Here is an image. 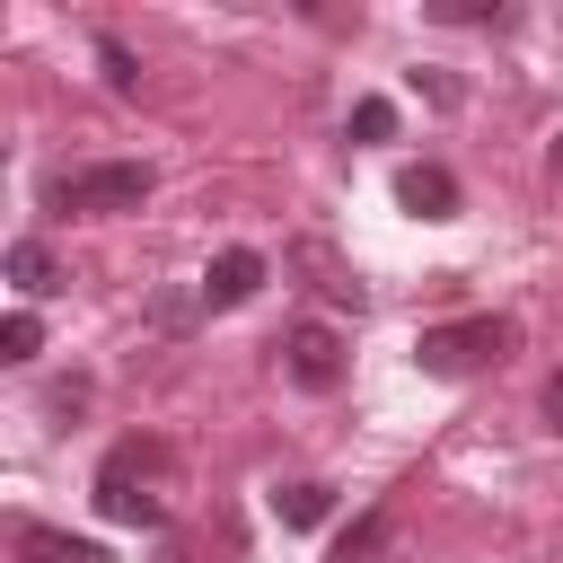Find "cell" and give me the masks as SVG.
Here are the masks:
<instances>
[{"label": "cell", "mask_w": 563, "mask_h": 563, "mask_svg": "<svg viewBox=\"0 0 563 563\" xmlns=\"http://www.w3.org/2000/svg\"><path fill=\"white\" fill-rule=\"evenodd\" d=\"M150 158H88V167H62L44 185L53 211H79V220H106V211H141L150 202Z\"/></svg>", "instance_id": "cell-1"}, {"label": "cell", "mask_w": 563, "mask_h": 563, "mask_svg": "<svg viewBox=\"0 0 563 563\" xmlns=\"http://www.w3.org/2000/svg\"><path fill=\"white\" fill-rule=\"evenodd\" d=\"M158 475H167V449L158 440H123V449H106V466H97V510L114 519V528H158Z\"/></svg>", "instance_id": "cell-2"}, {"label": "cell", "mask_w": 563, "mask_h": 563, "mask_svg": "<svg viewBox=\"0 0 563 563\" xmlns=\"http://www.w3.org/2000/svg\"><path fill=\"white\" fill-rule=\"evenodd\" d=\"M510 352V317H457V325H422V343H413V361L431 369V378H475V369H493Z\"/></svg>", "instance_id": "cell-3"}, {"label": "cell", "mask_w": 563, "mask_h": 563, "mask_svg": "<svg viewBox=\"0 0 563 563\" xmlns=\"http://www.w3.org/2000/svg\"><path fill=\"white\" fill-rule=\"evenodd\" d=\"M282 369H290V387L325 396V387L343 378V334H334V325H290V334H282Z\"/></svg>", "instance_id": "cell-4"}, {"label": "cell", "mask_w": 563, "mask_h": 563, "mask_svg": "<svg viewBox=\"0 0 563 563\" xmlns=\"http://www.w3.org/2000/svg\"><path fill=\"white\" fill-rule=\"evenodd\" d=\"M255 290H264V255H255V246L211 255V273H202V308H246Z\"/></svg>", "instance_id": "cell-5"}, {"label": "cell", "mask_w": 563, "mask_h": 563, "mask_svg": "<svg viewBox=\"0 0 563 563\" xmlns=\"http://www.w3.org/2000/svg\"><path fill=\"white\" fill-rule=\"evenodd\" d=\"M9 554H18V563H106V545H88V537H70V528H44V519H18V528H9Z\"/></svg>", "instance_id": "cell-6"}, {"label": "cell", "mask_w": 563, "mask_h": 563, "mask_svg": "<svg viewBox=\"0 0 563 563\" xmlns=\"http://www.w3.org/2000/svg\"><path fill=\"white\" fill-rule=\"evenodd\" d=\"M396 202H405L413 220H457V176L422 158V167H405V176H396Z\"/></svg>", "instance_id": "cell-7"}, {"label": "cell", "mask_w": 563, "mask_h": 563, "mask_svg": "<svg viewBox=\"0 0 563 563\" xmlns=\"http://www.w3.org/2000/svg\"><path fill=\"white\" fill-rule=\"evenodd\" d=\"M62 282H70V273H62V255H53L44 238H18V246H9V290H18V299H44V290H62Z\"/></svg>", "instance_id": "cell-8"}, {"label": "cell", "mask_w": 563, "mask_h": 563, "mask_svg": "<svg viewBox=\"0 0 563 563\" xmlns=\"http://www.w3.org/2000/svg\"><path fill=\"white\" fill-rule=\"evenodd\" d=\"M325 510H334L325 484H282V493H273V519H282V528H317Z\"/></svg>", "instance_id": "cell-9"}, {"label": "cell", "mask_w": 563, "mask_h": 563, "mask_svg": "<svg viewBox=\"0 0 563 563\" xmlns=\"http://www.w3.org/2000/svg\"><path fill=\"white\" fill-rule=\"evenodd\" d=\"M299 264L317 273V290H325V299H343V308H361V282H352V273H343V264H334L325 246H299Z\"/></svg>", "instance_id": "cell-10"}, {"label": "cell", "mask_w": 563, "mask_h": 563, "mask_svg": "<svg viewBox=\"0 0 563 563\" xmlns=\"http://www.w3.org/2000/svg\"><path fill=\"white\" fill-rule=\"evenodd\" d=\"M97 62H106V88H114V97H132V88H141V62H132V44H123V35H97Z\"/></svg>", "instance_id": "cell-11"}, {"label": "cell", "mask_w": 563, "mask_h": 563, "mask_svg": "<svg viewBox=\"0 0 563 563\" xmlns=\"http://www.w3.org/2000/svg\"><path fill=\"white\" fill-rule=\"evenodd\" d=\"M35 343H44V325H35V308H18L0 325V361H35Z\"/></svg>", "instance_id": "cell-12"}, {"label": "cell", "mask_w": 563, "mask_h": 563, "mask_svg": "<svg viewBox=\"0 0 563 563\" xmlns=\"http://www.w3.org/2000/svg\"><path fill=\"white\" fill-rule=\"evenodd\" d=\"M352 132H361V141H387V132H396V106H387V97H361V106H352Z\"/></svg>", "instance_id": "cell-13"}, {"label": "cell", "mask_w": 563, "mask_h": 563, "mask_svg": "<svg viewBox=\"0 0 563 563\" xmlns=\"http://www.w3.org/2000/svg\"><path fill=\"white\" fill-rule=\"evenodd\" d=\"M378 528H387V519H378V510H369V519H361V528H352V537H343V545H334V563H369V545H378Z\"/></svg>", "instance_id": "cell-14"}, {"label": "cell", "mask_w": 563, "mask_h": 563, "mask_svg": "<svg viewBox=\"0 0 563 563\" xmlns=\"http://www.w3.org/2000/svg\"><path fill=\"white\" fill-rule=\"evenodd\" d=\"M431 18H449V26H484V18H501V9H484V0H440Z\"/></svg>", "instance_id": "cell-15"}, {"label": "cell", "mask_w": 563, "mask_h": 563, "mask_svg": "<svg viewBox=\"0 0 563 563\" xmlns=\"http://www.w3.org/2000/svg\"><path fill=\"white\" fill-rule=\"evenodd\" d=\"M413 88H422L431 106H457V79H449V70H413Z\"/></svg>", "instance_id": "cell-16"}, {"label": "cell", "mask_w": 563, "mask_h": 563, "mask_svg": "<svg viewBox=\"0 0 563 563\" xmlns=\"http://www.w3.org/2000/svg\"><path fill=\"white\" fill-rule=\"evenodd\" d=\"M545 422H563V369L545 378Z\"/></svg>", "instance_id": "cell-17"}, {"label": "cell", "mask_w": 563, "mask_h": 563, "mask_svg": "<svg viewBox=\"0 0 563 563\" xmlns=\"http://www.w3.org/2000/svg\"><path fill=\"white\" fill-rule=\"evenodd\" d=\"M554 176H563V141H554Z\"/></svg>", "instance_id": "cell-18"}]
</instances>
